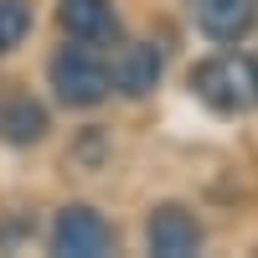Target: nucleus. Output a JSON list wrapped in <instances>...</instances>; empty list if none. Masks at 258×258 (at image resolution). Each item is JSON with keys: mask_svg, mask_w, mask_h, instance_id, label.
Returning <instances> with one entry per match:
<instances>
[{"mask_svg": "<svg viewBox=\"0 0 258 258\" xmlns=\"http://www.w3.org/2000/svg\"><path fill=\"white\" fill-rule=\"evenodd\" d=\"M52 88L68 109H93L109 98V62L93 52V41H73L52 57Z\"/></svg>", "mask_w": 258, "mask_h": 258, "instance_id": "obj_1", "label": "nucleus"}, {"mask_svg": "<svg viewBox=\"0 0 258 258\" xmlns=\"http://www.w3.org/2000/svg\"><path fill=\"white\" fill-rule=\"evenodd\" d=\"M191 93H197L207 109H217V114H243L258 103L253 93V62L243 57H207L197 73H191Z\"/></svg>", "mask_w": 258, "mask_h": 258, "instance_id": "obj_2", "label": "nucleus"}, {"mask_svg": "<svg viewBox=\"0 0 258 258\" xmlns=\"http://www.w3.org/2000/svg\"><path fill=\"white\" fill-rule=\"evenodd\" d=\"M114 248V227L93 207H62L52 222V253L62 258H103Z\"/></svg>", "mask_w": 258, "mask_h": 258, "instance_id": "obj_3", "label": "nucleus"}, {"mask_svg": "<svg viewBox=\"0 0 258 258\" xmlns=\"http://www.w3.org/2000/svg\"><path fill=\"white\" fill-rule=\"evenodd\" d=\"M145 243L160 258H191L202 248V222L186 207H155L150 222H145Z\"/></svg>", "mask_w": 258, "mask_h": 258, "instance_id": "obj_4", "label": "nucleus"}, {"mask_svg": "<svg viewBox=\"0 0 258 258\" xmlns=\"http://www.w3.org/2000/svg\"><path fill=\"white\" fill-rule=\"evenodd\" d=\"M160 47H150V41H135V47H124V57L109 68V88L124 93V98H145V93H155V83H160Z\"/></svg>", "mask_w": 258, "mask_h": 258, "instance_id": "obj_5", "label": "nucleus"}, {"mask_svg": "<svg viewBox=\"0 0 258 258\" xmlns=\"http://www.w3.org/2000/svg\"><path fill=\"white\" fill-rule=\"evenodd\" d=\"M197 26L212 41H243L258 26V0H202Z\"/></svg>", "mask_w": 258, "mask_h": 258, "instance_id": "obj_6", "label": "nucleus"}, {"mask_svg": "<svg viewBox=\"0 0 258 258\" xmlns=\"http://www.w3.org/2000/svg\"><path fill=\"white\" fill-rule=\"evenodd\" d=\"M57 21H62V31L73 41H98L114 26V0H62Z\"/></svg>", "mask_w": 258, "mask_h": 258, "instance_id": "obj_7", "label": "nucleus"}, {"mask_svg": "<svg viewBox=\"0 0 258 258\" xmlns=\"http://www.w3.org/2000/svg\"><path fill=\"white\" fill-rule=\"evenodd\" d=\"M0 135H6L11 145H36L41 135H47V109L31 98H16L6 114H0Z\"/></svg>", "mask_w": 258, "mask_h": 258, "instance_id": "obj_8", "label": "nucleus"}, {"mask_svg": "<svg viewBox=\"0 0 258 258\" xmlns=\"http://www.w3.org/2000/svg\"><path fill=\"white\" fill-rule=\"evenodd\" d=\"M31 31V6L26 0H0V57L16 52Z\"/></svg>", "mask_w": 258, "mask_h": 258, "instance_id": "obj_9", "label": "nucleus"}, {"mask_svg": "<svg viewBox=\"0 0 258 258\" xmlns=\"http://www.w3.org/2000/svg\"><path fill=\"white\" fill-rule=\"evenodd\" d=\"M253 93H258V62H253Z\"/></svg>", "mask_w": 258, "mask_h": 258, "instance_id": "obj_10", "label": "nucleus"}]
</instances>
